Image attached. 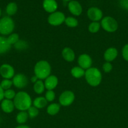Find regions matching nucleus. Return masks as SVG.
I'll return each instance as SVG.
<instances>
[{
	"mask_svg": "<svg viewBox=\"0 0 128 128\" xmlns=\"http://www.w3.org/2000/svg\"><path fill=\"white\" fill-rule=\"evenodd\" d=\"M15 107L21 111H26L31 106V97L30 95L24 91H20L16 94L14 98Z\"/></svg>",
	"mask_w": 128,
	"mask_h": 128,
	"instance_id": "nucleus-1",
	"label": "nucleus"
},
{
	"mask_svg": "<svg viewBox=\"0 0 128 128\" xmlns=\"http://www.w3.org/2000/svg\"><path fill=\"white\" fill-rule=\"evenodd\" d=\"M34 72L38 80H45L51 72V66L46 61H40L35 64Z\"/></svg>",
	"mask_w": 128,
	"mask_h": 128,
	"instance_id": "nucleus-2",
	"label": "nucleus"
},
{
	"mask_svg": "<svg viewBox=\"0 0 128 128\" xmlns=\"http://www.w3.org/2000/svg\"><path fill=\"white\" fill-rule=\"evenodd\" d=\"M84 76L87 83L92 86H97L101 82V72L96 68H90L87 69L85 72Z\"/></svg>",
	"mask_w": 128,
	"mask_h": 128,
	"instance_id": "nucleus-3",
	"label": "nucleus"
},
{
	"mask_svg": "<svg viewBox=\"0 0 128 128\" xmlns=\"http://www.w3.org/2000/svg\"><path fill=\"white\" fill-rule=\"evenodd\" d=\"M15 28V22L10 16H5L0 19V34H11Z\"/></svg>",
	"mask_w": 128,
	"mask_h": 128,
	"instance_id": "nucleus-4",
	"label": "nucleus"
},
{
	"mask_svg": "<svg viewBox=\"0 0 128 128\" xmlns=\"http://www.w3.org/2000/svg\"><path fill=\"white\" fill-rule=\"evenodd\" d=\"M101 26L105 31L113 32L118 28V23L116 20L110 16L104 17L101 21Z\"/></svg>",
	"mask_w": 128,
	"mask_h": 128,
	"instance_id": "nucleus-5",
	"label": "nucleus"
},
{
	"mask_svg": "<svg viewBox=\"0 0 128 128\" xmlns=\"http://www.w3.org/2000/svg\"><path fill=\"white\" fill-rule=\"evenodd\" d=\"M65 16L63 12L60 11H55L51 13V14L48 18V22L51 26H56L61 24L65 22Z\"/></svg>",
	"mask_w": 128,
	"mask_h": 128,
	"instance_id": "nucleus-6",
	"label": "nucleus"
},
{
	"mask_svg": "<svg viewBox=\"0 0 128 128\" xmlns=\"http://www.w3.org/2000/svg\"><path fill=\"white\" fill-rule=\"evenodd\" d=\"M75 100V95L74 92L70 91L63 92L59 98V102L61 106H68L73 103Z\"/></svg>",
	"mask_w": 128,
	"mask_h": 128,
	"instance_id": "nucleus-7",
	"label": "nucleus"
},
{
	"mask_svg": "<svg viewBox=\"0 0 128 128\" xmlns=\"http://www.w3.org/2000/svg\"><path fill=\"white\" fill-rule=\"evenodd\" d=\"M0 74L3 78L10 80L15 76V70L11 65L3 64L0 67Z\"/></svg>",
	"mask_w": 128,
	"mask_h": 128,
	"instance_id": "nucleus-8",
	"label": "nucleus"
},
{
	"mask_svg": "<svg viewBox=\"0 0 128 128\" xmlns=\"http://www.w3.org/2000/svg\"><path fill=\"white\" fill-rule=\"evenodd\" d=\"M13 84L17 88H23L28 84V78L23 74H17L13 78Z\"/></svg>",
	"mask_w": 128,
	"mask_h": 128,
	"instance_id": "nucleus-9",
	"label": "nucleus"
},
{
	"mask_svg": "<svg viewBox=\"0 0 128 128\" xmlns=\"http://www.w3.org/2000/svg\"><path fill=\"white\" fill-rule=\"evenodd\" d=\"M102 12L99 8L96 7H92L87 11V16L93 22H97L102 18Z\"/></svg>",
	"mask_w": 128,
	"mask_h": 128,
	"instance_id": "nucleus-10",
	"label": "nucleus"
},
{
	"mask_svg": "<svg viewBox=\"0 0 128 128\" xmlns=\"http://www.w3.org/2000/svg\"><path fill=\"white\" fill-rule=\"evenodd\" d=\"M79 66L84 70H87L91 67L92 61L90 56L87 54H82L78 58Z\"/></svg>",
	"mask_w": 128,
	"mask_h": 128,
	"instance_id": "nucleus-11",
	"label": "nucleus"
},
{
	"mask_svg": "<svg viewBox=\"0 0 128 128\" xmlns=\"http://www.w3.org/2000/svg\"><path fill=\"white\" fill-rule=\"evenodd\" d=\"M68 8L70 12L75 16H79L82 12V6L77 1H70L68 4Z\"/></svg>",
	"mask_w": 128,
	"mask_h": 128,
	"instance_id": "nucleus-12",
	"label": "nucleus"
},
{
	"mask_svg": "<svg viewBox=\"0 0 128 128\" xmlns=\"http://www.w3.org/2000/svg\"><path fill=\"white\" fill-rule=\"evenodd\" d=\"M58 78L54 75H50L45 79V88L47 90H53L56 87L58 84Z\"/></svg>",
	"mask_w": 128,
	"mask_h": 128,
	"instance_id": "nucleus-13",
	"label": "nucleus"
},
{
	"mask_svg": "<svg viewBox=\"0 0 128 128\" xmlns=\"http://www.w3.org/2000/svg\"><path fill=\"white\" fill-rule=\"evenodd\" d=\"M43 7L46 12L53 13L56 11L58 4L55 0H44Z\"/></svg>",
	"mask_w": 128,
	"mask_h": 128,
	"instance_id": "nucleus-14",
	"label": "nucleus"
},
{
	"mask_svg": "<svg viewBox=\"0 0 128 128\" xmlns=\"http://www.w3.org/2000/svg\"><path fill=\"white\" fill-rule=\"evenodd\" d=\"M118 51L115 48H109L105 51L104 53V59L107 62H111L117 58Z\"/></svg>",
	"mask_w": 128,
	"mask_h": 128,
	"instance_id": "nucleus-15",
	"label": "nucleus"
},
{
	"mask_svg": "<svg viewBox=\"0 0 128 128\" xmlns=\"http://www.w3.org/2000/svg\"><path fill=\"white\" fill-rule=\"evenodd\" d=\"M1 108L3 111H4L6 113H11V112L13 111L14 108L15 107L13 101L5 99V100H3L2 102H1Z\"/></svg>",
	"mask_w": 128,
	"mask_h": 128,
	"instance_id": "nucleus-16",
	"label": "nucleus"
},
{
	"mask_svg": "<svg viewBox=\"0 0 128 128\" xmlns=\"http://www.w3.org/2000/svg\"><path fill=\"white\" fill-rule=\"evenodd\" d=\"M11 47V45L9 43L6 38L0 36V54L7 52Z\"/></svg>",
	"mask_w": 128,
	"mask_h": 128,
	"instance_id": "nucleus-17",
	"label": "nucleus"
},
{
	"mask_svg": "<svg viewBox=\"0 0 128 128\" xmlns=\"http://www.w3.org/2000/svg\"><path fill=\"white\" fill-rule=\"evenodd\" d=\"M63 58L65 61L68 62H72L75 59V52H74L70 48H65L63 50L62 52H61Z\"/></svg>",
	"mask_w": 128,
	"mask_h": 128,
	"instance_id": "nucleus-18",
	"label": "nucleus"
},
{
	"mask_svg": "<svg viewBox=\"0 0 128 128\" xmlns=\"http://www.w3.org/2000/svg\"><path fill=\"white\" fill-rule=\"evenodd\" d=\"M48 101L44 97H38L34 100L33 102V106L36 107L38 109H41L43 108L44 107L47 105Z\"/></svg>",
	"mask_w": 128,
	"mask_h": 128,
	"instance_id": "nucleus-19",
	"label": "nucleus"
},
{
	"mask_svg": "<svg viewBox=\"0 0 128 128\" xmlns=\"http://www.w3.org/2000/svg\"><path fill=\"white\" fill-rule=\"evenodd\" d=\"M85 72L84 69L80 68V66L74 67L71 70V74L75 78H80L85 75Z\"/></svg>",
	"mask_w": 128,
	"mask_h": 128,
	"instance_id": "nucleus-20",
	"label": "nucleus"
},
{
	"mask_svg": "<svg viewBox=\"0 0 128 128\" xmlns=\"http://www.w3.org/2000/svg\"><path fill=\"white\" fill-rule=\"evenodd\" d=\"M60 109V106L58 104L52 103L48 106L46 111H47V113L48 114L51 115V116H54V115L56 114L59 112Z\"/></svg>",
	"mask_w": 128,
	"mask_h": 128,
	"instance_id": "nucleus-21",
	"label": "nucleus"
},
{
	"mask_svg": "<svg viewBox=\"0 0 128 128\" xmlns=\"http://www.w3.org/2000/svg\"><path fill=\"white\" fill-rule=\"evenodd\" d=\"M45 84L41 80H38L34 84L33 90L36 94H40L43 93L44 90H45Z\"/></svg>",
	"mask_w": 128,
	"mask_h": 128,
	"instance_id": "nucleus-22",
	"label": "nucleus"
},
{
	"mask_svg": "<svg viewBox=\"0 0 128 128\" xmlns=\"http://www.w3.org/2000/svg\"><path fill=\"white\" fill-rule=\"evenodd\" d=\"M17 4L14 2H10V3L7 5V6H6V13H7L9 16H13V15L15 14L16 12H17Z\"/></svg>",
	"mask_w": 128,
	"mask_h": 128,
	"instance_id": "nucleus-23",
	"label": "nucleus"
},
{
	"mask_svg": "<svg viewBox=\"0 0 128 128\" xmlns=\"http://www.w3.org/2000/svg\"><path fill=\"white\" fill-rule=\"evenodd\" d=\"M28 114L26 111H21L16 116V121L19 124H24L27 121Z\"/></svg>",
	"mask_w": 128,
	"mask_h": 128,
	"instance_id": "nucleus-24",
	"label": "nucleus"
},
{
	"mask_svg": "<svg viewBox=\"0 0 128 128\" xmlns=\"http://www.w3.org/2000/svg\"><path fill=\"white\" fill-rule=\"evenodd\" d=\"M65 22L67 26L70 28H75L78 25L77 20L73 17H68L65 18Z\"/></svg>",
	"mask_w": 128,
	"mask_h": 128,
	"instance_id": "nucleus-25",
	"label": "nucleus"
},
{
	"mask_svg": "<svg viewBox=\"0 0 128 128\" xmlns=\"http://www.w3.org/2000/svg\"><path fill=\"white\" fill-rule=\"evenodd\" d=\"M8 41L11 45L15 44L19 41V35L16 33H11L7 38Z\"/></svg>",
	"mask_w": 128,
	"mask_h": 128,
	"instance_id": "nucleus-26",
	"label": "nucleus"
},
{
	"mask_svg": "<svg viewBox=\"0 0 128 128\" xmlns=\"http://www.w3.org/2000/svg\"><path fill=\"white\" fill-rule=\"evenodd\" d=\"M13 85V81L10 80H7V79H5L3 80L0 83V86L3 88V90H7L10 89V88Z\"/></svg>",
	"mask_w": 128,
	"mask_h": 128,
	"instance_id": "nucleus-27",
	"label": "nucleus"
},
{
	"mask_svg": "<svg viewBox=\"0 0 128 128\" xmlns=\"http://www.w3.org/2000/svg\"><path fill=\"white\" fill-rule=\"evenodd\" d=\"M100 24L98 22H92L89 26V30L90 32L95 33L99 31L100 30Z\"/></svg>",
	"mask_w": 128,
	"mask_h": 128,
	"instance_id": "nucleus-28",
	"label": "nucleus"
},
{
	"mask_svg": "<svg viewBox=\"0 0 128 128\" xmlns=\"http://www.w3.org/2000/svg\"><path fill=\"white\" fill-rule=\"evenodd\" d=\"M28 114L29 117L31 118H34L38 115L39 110L35 106H31L28 110Z\"/></svg>",
	"mask_w": 128,
	"mask_h": 128,
	"instance_id": "nucleus-29",
	"label": "nucleus"
},
{
	"mask_svg": "<svg viewBox=\"0 0 128 128\" xmlns=\"http://www.w3.org/2000/svg\"><path fill=\"white\" fill-rule=\"evenodd\" d=\"M15 96H16V92L14 90L9 89L4 91V98H5V99L11 100L15 98Z\"/></svg>",
	"mask_w": 128,
	"mask_h": 128,
	"instance_id": "nucleus-30",
	"label": "nucleus"
},
{
	"mask_svg": "<svg viewBox=\"0 0 128 128\" xmlns=\"http://www.w3.org/2000/svg\"><path fill=\"white\" fill-rule=\"evenodd\" d=\"M14 45H15V48L17 50H23L27 48L28 47V44L26 43V42L23 41H21V40H19Z\"/></svg>",
	"mask_w": 128,
	"mask_h": 128,
	"instance_id": "nucleus-31",
	"label": "nucleus"
},
{
	"mask_svg": "<svg viewBox=\"0 0 128 128\" xmlns=\"http://www.w3.org/2000/svg\"><path fill=\"white\" fill-rule=\"evenodd\" d=\"M55 93L53 90H48L45 94V99L48 102H51L55 100Z\"/></svg>",
	"mask_w": 128,
	"mask_h": 128,
	"instance_id": "nucleus-32",
	"label": "nucleus"
},
{
	"mask_svg": "<svg viewBox=\"0 0 128 128\" xmlns=\"http://www.w3.org/2000/svg\"><path fill=\"white\" fill-rule=\"evenodd\" d=\"M122 57L126 61H128V44H125L123 47L122 50Z\"/></svg>",
	"mask_w": 128,
	"mask_h": 128,
	"instance_id": "nucleus-33",
	"label": "nucleus"
},
{
	"mask_svg": "<svg viewBox=\"0 0 128 128\" xmlns=\"http://www.w3.org/2000/svg\"><path fill=\"white\" fill-rule=\"evenodd\" d=\"M102 69L105 72H109L112 70V66L109 62H106L103 64Z\"/></svg>",
	"mask_w": 128,
	"mask_h": 128,
	"instance_id": "nucleus-34",
	"label": "nucleus"
},
{
	"mask_svg": "<svg viewBox=\"0 0 128 128\" xmlns=\"http://www.w3.org/2000/svg\"><path fill=\"white\" fill-rule=\"evenodd\" d=\"M120 5L123 9L128 10V0H120Z\"/></svg>",
	"mask_w": 128,
	"mask_h": 128,
	"instance_id": "nucleus-35",
	"label": "nucleus"
},
{
	"mask_svg": "<svg viewBox=\"0 0 128 128\" xmlns=\"http://www.w3.org/2000/svg\"><path fill=\"white\" fill-rule=\"evenodd\" d=\"M4 90H3V88H1V86H0V101H3L4 98Z\"/></svg>",
	"mask_w": 128,
	"mask_h": 128,
	"instance_id": "nucleus-36",
	"label": "nucleus"
},
{
	"mask_svg": "<svg viewBox=\"0 0 128 128\" xmlns=\"http://www.w3.org/2000/svg\"><path fill=\"white\" fill-rule=\"evenodd\" d=\"M38 78L37 77H36V76H33L32 78H31V81H32L33 82H36V81H38Z\"/></svg>",
	"mask_w": 128,
	"mask_h": 128,
	"instance_id": "nucleus-37",
	"label": "nucleus"
},
{
	"mask_svg": "<svg viewBox=\"0 0 128 128\" xmlns=\"http://www.w3.org/2000/svg\"><path fill=\"white\" fill-rule=\"evenodd\" d=\"M16 128H30L27 126H25V125H20V126H17Z\"/></svg>",
	"mask_w": 128,
	"mask_h": 128,
	"instance_id": "nucleus-38",
	"label": "nucleus"
},
{
	"mask_svg": "<svg viewBox=\"0 0 128 128\" xmlns=\"http://www.w3.org/2000/svg\"><path fill=\"white\" fill-rule=\"evenodd\" d=\"M1 10L0 9V17H1Z\"/></svg>",
	"mask_w": 128,
	"mask_h": 128,
	"instance_id": "nucleus-39",
	"label": "nucleus"
},
{
	"mask_svg": "<svg viewBox=\"0 0 128 128\" xmlns=\"http://www.w3.org/2000/svg\"><path fill=\"white\" fill-rule=\"evenodd\" d=\"M64 1H71V0H63Z\"/></svg>",
	"mask_w": 128,
	"mask_h": 128,
	"instance_id": "nucleus-40",
	"label": "nucleus"
}]
</instances>
